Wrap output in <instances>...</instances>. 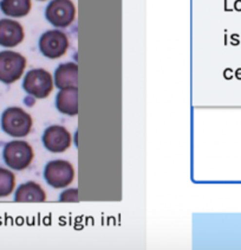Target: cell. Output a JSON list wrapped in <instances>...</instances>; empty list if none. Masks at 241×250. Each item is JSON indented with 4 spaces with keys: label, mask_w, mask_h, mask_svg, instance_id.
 <instances>
[{
    "label": "cell",
    "mask_w": 241,
    "mask_h": 250,
    "mask_svg": "<svg viewBox=\"0 0 241 250\" xmlns=\"http://www.w3.org/2000/svg\"><path fill=\"white\" fill-rule=\"evenodd\" d=\"M39 49L44 56L51 60L64 56L69 49L68 36L59 30L46 31L39 40Z\"/></svg>",
    "instance_id": "obj_7"
},
{
    "label": "cell",
    "mask_w": 241,
    "mask_h": 250,
    "mask_svg": "<svg viewBox=\"0 0 241 250\" xmlns=\"http://www.w3.org/2000/svg\"><path fill=\"white\" fill-rule=\"evenodd\" d=\"M56 108L60 113L66 115L78 114V88L70 87L60 89L56 96Z\"/></svg>",
    "instance_id": "obj_10"
},
{
    "label": "cell",
    "mask_w": 241,
    "mask_h": 250,
    "mask_svg": "<svg viewBox=\"0 0 241 250\" xmlns=\"http://www.w3.org/2000/svg\"><path fill=\"white\" fill-rule=\"evenodd\" d=\"M15 201L18 203H43L46 201V193L39 184L27 182L17 188Z\"/></svg>",
    "instance_id": "obj_12"
},
{
    "label": "cell",
    "mask_w": 241,
    "mask_h": 250,
    "mask_svg": "<svg viewBox=\"0 0 241 250\" xmlns=\"http://www.w3.org/2000/svg\"><path fill=\"white\" fill-rule=\"evenodd\" d=\"M62 202H78V190L77 188H69L60 194Z\"/></svg>",
    "instance_id": "obj_15"
},
{
    "label": "cell",
    "mask_w": 241,
    "mask_h": 250,
    "mask_svg": "<svg viewBox=\"0 0 241 250\" xmlns=\"http://www.w3.org/2000/svg\"><path fill=\"white\" fill-rule=\"evenodd\" d=\"M32 118L19 107H10L1 115V128L13 138H24L31 132Z\"/></svg>",
    "instance_id": "obj_1"
},
{
    "label": "cell",
    "mask_w": 241,
    "mask_h": 250,
    "mask_svg": "<svg viewBox=\"0 0 241 250\" xmlns=\"http://www.w3.org/2000/svg\"><path fill=\"white\" fill-rule=\"evenodd\" d=\"M31 0H1L0 8L5 16L12 18H21L27 16L31 11Z\"/></svg>",
    "instance_id": "obj_13"
},
{
    "label": "cell",
    "mask_w": 241,
    "mask_h": 250,
    "mask_svg": "<svg viewBox=\"0 0 241 250\" xmlns=\"http://www.w3.org/2000/svg\"><path fill=\"white\" fill-rule=\"evenodd\" d=\"M26 68V58L15 51L0 52V82L11 84L18 81Z\"/></svg>",
    "instance_id": "obj_3"
},
{
    "label": "cell",
    "mask_w": 241,
    "mask_h": 250,
    "mask_svg": "<svg viewBox=\"0 0 241 250\" xmlns=\"http://www.w3.org/2000/svg\"><path fill=\"white\" fill-rule=\"evenodd\" d=\"M40 1H44V0H40Z\"/></svg>",
    "instance_id": "obj_16"
},
{
    "label": "cell",
    "mask_w": 241,
    "mask_h": 250,
    "mask_svg": "<svg viewBox=\"0 0 241 250\" xmlns=\"http://www.w3.org/2000/svg\"><path fill=\"white\" fill-rule=\"evenodd\" d=\"M16 186V176L10 169L0 167V198L10 196Z\"/></svg>",
    "instance_id": "obj_14"
},
{
    "label": "cell",
    "mask_w": 241,
    "mask_h": 250,
    "mask_svg": "<svg viewBox=\"0 0 241 250\" xmlns=\"http://www.w3.org/2000/svg\"><path fill=\"white\" fill-rule=\"evenodd\" d=\"M55 85L59 89L78 85V65L68 62L60 64L55 71Z\"/></svg>",
    "instance_id": "obj_11"
},
{
    "label": "cell",
    "mask_w": 241,
    "mask_h": 250,
    "mask_svg": "<svg viewBox=\"0 0 241 250\" xmlns=\"http://www.w3.org/2000/svg\"><path fill=\"white\" fill-rule=\"evenodd\" d=\"M44 178L50 186L55 188H66L74 182V168L66 160H52L44 168Z\"/></svg>",
    "instance_id": "obj_5"
},
{
    "label": "cell",
    "mask_w": 241,
    "mask_h": 250,
    "mask_svg": "<svg viewBox=\"0 0 241 250\" xmlns=\"http://www.w3.org/2000/svg\"><path fill=\"white\" fill-rule=\"evenodd\" d=\"M73 143L70 132L65 127L54 125L45 129L43 134V145L52 153L65 152Z\"/></svg>",
    "instance_id": "obj_8"
},
{
    "label": "cell",
    "mask_w": 241,
    "mask_h": 250,
    "mask_svg": "<svg viewBox=\"0 0 241 250\" xmlns=\"http://www.w3.org/2000/svg\"><path fill=\"white\" fill-rule=\"evenodd\" d=\"M2 158L8 167L17 171H23L32 163L35 153L32 147L26 141L13 140L5 145Z\"/></svg>",
    "instance_id": "obj_2"
},
{
    "label": "cell",
    "mask_w": 241,
    "mask_h": 250,
    "mask_svg": "<svg viewBox=\"0 0 241 250\" xmlns=\"http://www.w3.org/2000/svg\"><path fill=\"white\" fill-rule=\"evenodd\" d=\"M25 33L20 23L12 19L0 21V45L15 48L24 41Z\"/></svg>",
    "instance_id": "obj_9"
},
{
    "label": "cell",
    "mask_w": 241,
    "mask_h": 250,
    "mask_svg": "<svg viewBox=\"0 0 241 250\" xmlns=\"http://www.w3.org/2000/svg\"><path fill=\"white\" fill-rule=\"evenodd\" d=\"M45 17L54 26L68 27L76 18V6L73 0H52L46 6Z\"/></svg>",
    "instance_id": "obj_6"
},
{
    "label": "cell",
    "mask_w": 241,
    "mask_h": 250,
    "mask_svg": "<svg viewBox=\"0 0 241 250\" xmlns=\"http://www.w3.org/2000/svg\"><path fill=\"white\" fill-rule=\"evenodd\" d=\"M23 88L29 95L36 99H45L54 90L51 74L44 69H32L25 76Z\"/></svg>",
    "instance_id": "obj_4"
}]
</instances>
